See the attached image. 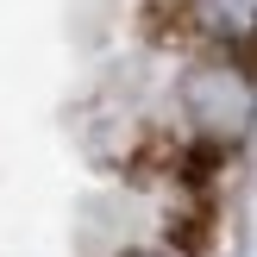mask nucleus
<instances>
[{
	"mask_svg": "<svg viewBox=\"0 0 257 257\" xmlns=\"http://www.w3.org/2000/svg\"><path fill=\"white\" fill-rule=\"evenodd\" d=\"M119 257H182V251H163V245H132V251H119Z\"/></svg>",
	"mask_w": 257,
	"mask_h": 257,
	"instance_id": "3",
	"label": "nucleus"
},
{
	"mask_svg": "<svg viewBox=\"0 0 257 257\" xmlns=\"http://www.w3.org/2000/svg\"><path fill=\"white\" fill-rule=\"evenodd\" d=\"M176 107H182L188 138L201 145V157H232L238 145L251 138L257 119V82H251V63L238 57H201L182 69L176 82Z\"/></svg>",
	"mask_w": 257,
	"mask_h": 257,
	"instance_id": "1",
	"label": "nucleus"
},
{
	"mask_svg": "<svg viewBox=\"0 0 257 257\" xmlns=\"http://www.w3.org/2000/svg\"><path fill=\"white\" fill-rule=\"evenodd\" d=\"M182 32L201 44V57H238V63H251L257 0H182Z\"/></svg>",
	"mask_w": 257,
	"mask_h": 257,
	"instance_id": "2",
	"label": "nucleus"
}]
</instances>
